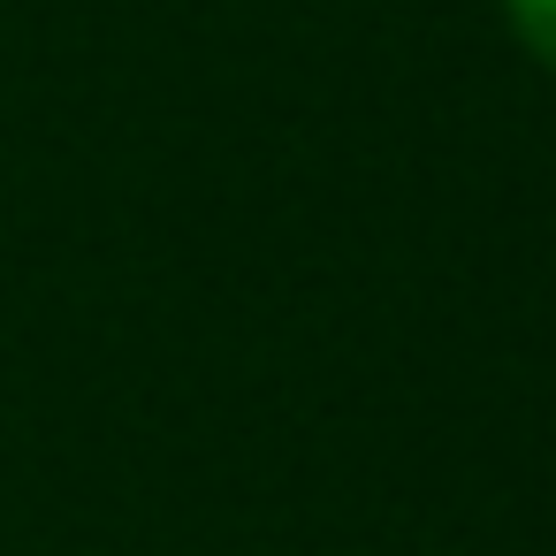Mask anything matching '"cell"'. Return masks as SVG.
Listing matches in <instances>:
<instances>
[{"instance_id": "cell-1", "label": "cell", "mask_w": 556, "mask_h": 556, "mask_svg": "<svg viewBox=\"0 0 556 556\" xmlns=\"http://www.w3.org/2000/svg\"><path fill=\"white\" fill-rule=\"evenodd\" d=\"M510 24H518V39L556 70V0H510Z\"/></svg>"}]
</instances>
